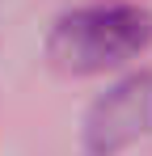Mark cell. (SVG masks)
<instances>
[{
	"label": "cell",
	"mask_w": 152,
	"mask_h": 156,
	"mask_svg": "<svg viewBox=\"0 0 152 156\" xmlns=\"http://www.w3.org/2000/svg\"><path fill=\"white\" fill-rule=\"evenodd\" d=\"M152 42V13L139 4H89L63 13L47 34L51 68L89 76L118 68Z\"/></svg>",
	"instance_id": "6da1fadb"
},
{
	"label": "cell",
	"mask_w": 152,
	"mask_h": 156,
	"mask_svg": "<svg viewBox=\"0 0 152 156\" xmlns=\"http://www.w3.org/2000/svg\"><path fill=\"white\" fill-rule=\"evenodd\" d=\"M144 135H152V72H135L89 105L85 148L89 156H118Z\"/></svg>",
	"instance_id": "7a4b0ae2"
}]
</instances>
